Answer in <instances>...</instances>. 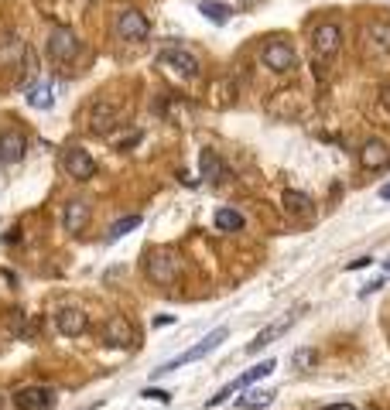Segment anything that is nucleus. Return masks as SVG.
Segmentation results:
<instances>
[{"label": "nucleus", "mask_w": 390, "mask_h": 410, "mask_svg": "<svg viewBox=\"0 0 390 410\" xmlns=\"http://www.w3.org/2000/svg\"><path fill=\"white\" fill-rule=\"evenodd\" d=\"M226 335H230V329H226V325H223V329H216V332H209L206 338H202L199 345H192L188 352H182V356H175V359H168L164 366H157V369H155V376H168V373L182 369V366H188V362H199V359L209 356V352H212V349H216V345H219V342L226 338Z\"/></svg>", "instance_id": "1"}, {"label": "nucleus", "mask_w": 390, "mask_h": 410, "mask_svg": "<svg viewBox=\"0 0 390 410\" xmlns=\"http://www.w3.org/2000/svg\"><path fill=\"white\" fill-rule=\"evenodd\" d=\"M113 31H117V38H124V41H148V38H151V21H148L137 7H124V11H117V18H113Z\"/></svg>", "instance_id": "2"}, {"label": "nucleus", "mask_w": 390, "mask_h": 410, "mask_svg": "<svg viewBox=\"0 0 390 410\" xmlns=\"http://www.w3.org/2000/svg\"><path fill=\"white\" fill-rule=\"evenodd\" d=\"M274 366H278L274 359H264V362H257L254 369H247L243 376H236L233 383H226V386H223V390H219L216 397H209V400H206V407H219V404H226V400H230L233 393L247 390L250 383H257V380H264V376H271V373H274Z\"/></svg>", "instance_id": "3"}, {"label": "nucleus", "mask_w": 390, "mask_h": 410, "mask_svg": "<svg viewBox=\"0 0 390 410\" xmlns=\"http://www.w3.org/2000/svg\"><path fill=\"white\" fill-rule=\"evenodd\" d=\"M312 48H315V58H322V62L336 58L339 48H342V27L336 21H322L312 31Z\"/></svg>", "instance_id": "4"}, {"label": "nucleus", "mask_w": 390, "mask_h": 410, "mask_svg": "<svg viewBox=\"0 0 390 410\" xmlns=\"http://www.w3.org/2000/svg\"><path fill=\"white\" fill-rule=\"evenodd\" d=\"M62 171L76 181H89L96 175V161L82 151V147H65L62 151Z\"/></svg>", "instance_id": "5"}, {"label": "nucleus", "mask_w": 390, "mask_h": 410, "mask_svg": "<svg viewBox=\"0 0 390 410\" xmlns=\"http://www.w3.org/2000/svg\"><path fill=\"white\" fill-rule=\"evenodd\" d=\"M79 38L72 27H55L52 34H48V55H52L55 62H76L79 55Z\"/></svg>", "instance_id": "6"}, {"label": "nucleus", "mask_w": 390, "mask_h": 410, "mask_svg": "<svg viewBox=\"0 0 390 410\" xmlns=\"http://www.w3.org/2000/svg\"><path fill=\"white\" fill-rule=\"evenodd\" d=\"M264 65L271 69V72H291L294 65H298V55H294V48L291 45H285V41H267L264 45Z\"/></svg>", "instance_id": "7"}, {"label": "nucleus", "mask_w": 390, "mask_h": 410, "mask_svg": "<svg viewBox=\"0 0 390 410\" xmlns=\"http://www.w3.org/2000/svg\"><path fill=\"white\" fill-rule=\"evenodd\" d=\"M55 390L48 386H25L14 393V410H52Z\"/></svg>", "instance_id": "8"}, {"label": "nucleus", "mask_w": 390, "mask_h": 410, "mask_svg": "<svg viewBox=\"0 0 390 410\" xmlns=\"http://www.w3.org/2000/svg\"><path fill=\"white\" fill-rule=\"evenodd\" d=\"M103 342L113 345V349H127V345L137 342V332H134V325L127 318H110L103 325Z\"/></svg>", "instance_id": "9"}, {"label": "nucleus", "mask_w": 390, "mask_h": 410, "mask_svg": "<svg viewBox=\"0 0 390 410\" xmlns=\"http://www.w3.org/2000/svg\"><path fill=\"white\" fill-rule=\"evenodd\" d=\"M25 151H27V137L21 130H4V133H0V161H4V164L21 161Z\"/></svg>", "instance_id": "10"}, {"label": "nucleus", "mask_w": 390, "mask_h": 410, "mask_svg": "<svg viewBox=\"0 0 390 410\" xmlns=\"http://www.w3.org/2000/svg\"><path fill=\"white\" fill-rule=\"evenodd\" d=\"M148 274H151L157 284H171L178 277V260L171 253H151L148 256Z\"/></svg>", "instance_id": "11"}, {"label": "nucleus", "mask_w": 390, "mask_h": 410, "mask_svg": "<svg viewBox=\"0 0 390 410\" xmlns=\"http://www.w3.org/2000/svg\"><path fill=\"white\" fill-rule=\"evenodd\" d=\"M161 62H164V65H171V69H175L178 76H185V79L199 76V58H195V55H188V51H182V48L161 51Z\"/></svg>", "instance_id": "12"}, {"label": "nucleus", "mask_w": 390, "mask_h": 410, "mask_svg": "<svg viewBox=\"0 0 390 410\" xmlns=\"http://www.w3.org/2000/svg\"><path fill=\"white\" fill-rule=\"evenodd\" d=\"M360 164H363L366 171H380V168H387L390 164V147L384 140H366L363 151H360Z\"/></svg>", "instance_id": "13"}, {"label": "nucleus", "mask_w": 390, "mask_h": 410, "mask_svg": "<svg viewBox=\"0 0 390 410\" xmlns=\"http://www.w3.org/2000/svg\"><path fill=\"white\" fill-rule=\"evenodd\" d=\"M199 168H202V178L209 185H223V181L230 178V168L223 164V157L216 151H202L199 154Z\"/></svg>", "instance_id": "14"}, {"label": "nucleus", "mask_w": 390, "mask_h": 410, "mask_svg": "<svg viewBox=\"0 0 390 410\" xmlns=\"http://www.w3.org/2000/svg\"><path fill=\"white\" fill-rule=\"evenodd\" d=\"M55 325H58L62 335H82L89 329V318H86L79 308H62V311L55 315Z\"/></svg>", "instance_id": "15"}, {"label": "nucleus", "mask_w": 390, "mask_h": 410, "mask_svg": "<svg viewBox=\"0 0 390 410\" xmlns=\"http://www.w3.org/2000/svg\"><path fill=\"white\" fill-rule=\"evenodd\" d=\"M52 102H55L52 79H45V82H34V86L27 89V106H31V110H52Z\"/></svg>", "instance_id": "16"}, {"label": "nucleus", "mask_w": 390, "mask_h": 410, "mask_svg": "<svg viewBox=\"0 0 390 410\" xmlns=\"http://www.w3.org/2000/svg\"><path fill=\"white\" fill-rule=\"evenodd\" d=\"M62 223H65V232H82L86 226H89V205L86 202H69L65 205Z\"/></svg>", "instance_id": "17"}, {"label": "nucleus", "mask_w": 390, "mask_h": 410, "mask_svg": "<svg viewBox=\"0 0 390 410\" xmlns=\"http://www.w3.org/2000/svg\"><path fill=\"white\" fill-rule=\"evenodd\" d=\"M294 318H298V315H287L285 322H278V325H271V329H267V332H260L257 338H254V342H250V345H247V352H260V349H264V345H271V342H274V338H281V335H285L287 329H291V322H294Z\"/></svg>", "instance_id": "18"}, {"label": "nucleus", "mask_w": 390, "mask_h": 410, "mask_svg": "<svg viewBox=\"0 0 390 410\" xmlns=\"http://www.w3.org/2000/svg\"><path fill=\"white\" fill-rule=\"evenodd\" d=\"M113 120H117V110L110 102H96L93 106V117H89V130L93 133H106V130L113 127Z\"/></svg>", "instance_id": "19"}, {"label": "nucleus", "mask_w": 390, "mask_h": 410, "mask_svg": "<svg viewBox=\"0 0 390 410\" xmlns=\"http://www.w3.org/2000/svg\"><path fill=\"white\" fill-rule=\"evenodd\" d=\"M199 14L209 18L212 25H226V21L233 18V7L223 4V0H202V4H199Z\"/></svg>", "instance_id": "20"}, {"label": "nucleus", "mask_w": 390, "mask_h": 410, "mask_svg": "<svg viewBox=\"0 0 390 410\" xmlns=\"http://www.w3.org/2000/svg\"><path fill=\"white\" fill-rule=\"evenodd\" d=\"M278 393L274 390H250L247 397H240L236 400V407L240 410H260V407H271V400H274Z\"/></svg>", "instance_id": "21"}, {"label": "nucleus", "mask_w": 390, "mask_h": 410, "mask_svg": "<svg viewBox=\"0 0 390 410\" xmlns=\"http://www.w3.org/2000/svg\"><path fill=\"white\" fill-rule=\"evenodd\" d=\"M366 38L370 45H377L380 51H390V21H373L366 27Z\"/></svg>", "instance_id": "22"}, {"label": "nucleus", "mask_w": 390, "mask_h": 410, "mask_svg": "<svg viewBox=\"0 0 390 410\" xmlns=\"http://www.w3.org/2000/svg\"><path fill=\"white\" fill-rule=\"evenodd\" d=\"M216 230H223V232L243 230V216H240L236 209H219V212H216Z\"/></svg>", "instance_id": "23"}, {"label": "nucleus", "mask_w": 390, "mask_h": 410, "mask_svg": "<svg viewBox=\"0 0 390 410\" xmlns=\"http://www.w3.org/2000/svg\"><path fill=\"white\" fill-rule=\"evenodd\" d=\"M285 209L291 212V216H308V212H312V199H308L305 192H287Z\"/></svg>", "instance_id": "24"}, {"label": "nucleus", "mask_w": 390, "mask_h": 410, "mask_svg": "<svg viewBox=\"0 0 390 410\" xmlns=\"http://www.w3.org/2000/svg\"><path fill=\"white\" fill-rule=\"evenodd\" d=\"M137 226H141V216H124V219H117V223L110 226V243L120 239V236H127V232L137 230Z\"/></svg>", "instance_id": "25"}, {"label": "nucleus", "mask_w": 390, "mask_h": 410, "mask_svg": "<svg viewBox=\"0 0 390 410\" xmlns=\"http://www.w3.org/2000/svg\"><path fill=\"white\" fill-rule=\"evenodd\" d=\"M315 359H318L315 349H298V352H291V366H294V369H308Z\"/></svg>", "instance_id": "26"}, {"label": "nucleus", "mask_w": 390, "mask_h": 410, "mask_svg": "<svg viewBox=\"0 0 390 410\" xmlns=\"http://www.w3.org/2000/svg\"><path fill=\"white\" fill-rule=\"evenodd\" d=\"M38 76V58H34V48H25V76H21V82H31V79Z\"/></svg>", "instance_id": "27"}, {"label": "nucleus", "mask_w": 390, "mask_h": 410, "mask_svg": "<svg viewBox=\"0 0 390 410\" xmlns=\"http://www.w3.org/2000/svg\"><path fill=\"white\" fill-rule=\"evenodd\" d=\"M144 397H148V400H157V404H168V400H171L164 390H144Z\"/></svg>", "instance_id": "28"}, {"label": "nucleus", "mask_w": 390, "mask_h": 410, "mask_svg": "<svg viewBox=\"0 0 390 410\" xmlns=\"http://www.w3.org/2000/svg\"><path fill=\"white\" fill-rule=\"evenodd\" d=\"M370 263H373V256H360V260H353L346 270H360V267H370Z\"/></svg>", "instance_id": "29"}, {"label": "nucleus", "mask_w": 390, "mask_h": 410, "mask_svg": "<svg viewBox=\"0 0 390 410\" xmlns=\"http://www.w3.org/2000/svg\"><path fill=\"white\" fill-rule=\"evenodd\" d=\"M380 102H384V106L390 110V86H384V93H380Z\"/></svg>", "instance_id": "30"}, {"label": "nucleus", "mask_w": 390, "mask_h": 410, "mask_svg": "<svg viewBox=\"0 0 390 410\" xmlns=\"http://www.w3.org/2000/svg\"><path fill=\"white\" fill-rule=\"evenodd\" d=\"M380 199H384V202H390V181L384 185V188H380Z\"/></svg>", "instance_id": "31"}, {"label": "nucleus", "mask_w": 390, "mask_h": 410, "mask_svg": "<svg viewBox=\"0 0 390 410\" xmlns=\"http://www.w3.org/2000/svg\"><path fill=\"white\" fill-rule=\"evenodd\" d=\"M325 410H353L349 404H336V407H325Z\"/></svg>", "instance_id": "32"}, {"label": "nucleus", "mask_w": 390, "mask_h": 410, "mask_svg": "<svg viewBox=\"0 0 390 410\" xmlns=\"http://www.w3.org/2000/svg\"><path fill=\"white\" fill-rule=\"evenodd\" d=\"M384 274H390V260H387V267H384Z\"/></svg>", "instance_id": "33"}, {"label": "nucleus", "mask_w": 390, "mask_h": 410, "mask_svg": "<svg viewBox=\"0 0 390 410\" xmlns=\"http://www.w3.org/2000/svg\"><path fill=\"white\" fill-rule=\"evenodd\" d=\"M0 410H4V397H0Z\"/></svg>", "instance_id": "34"}]
</instances>
